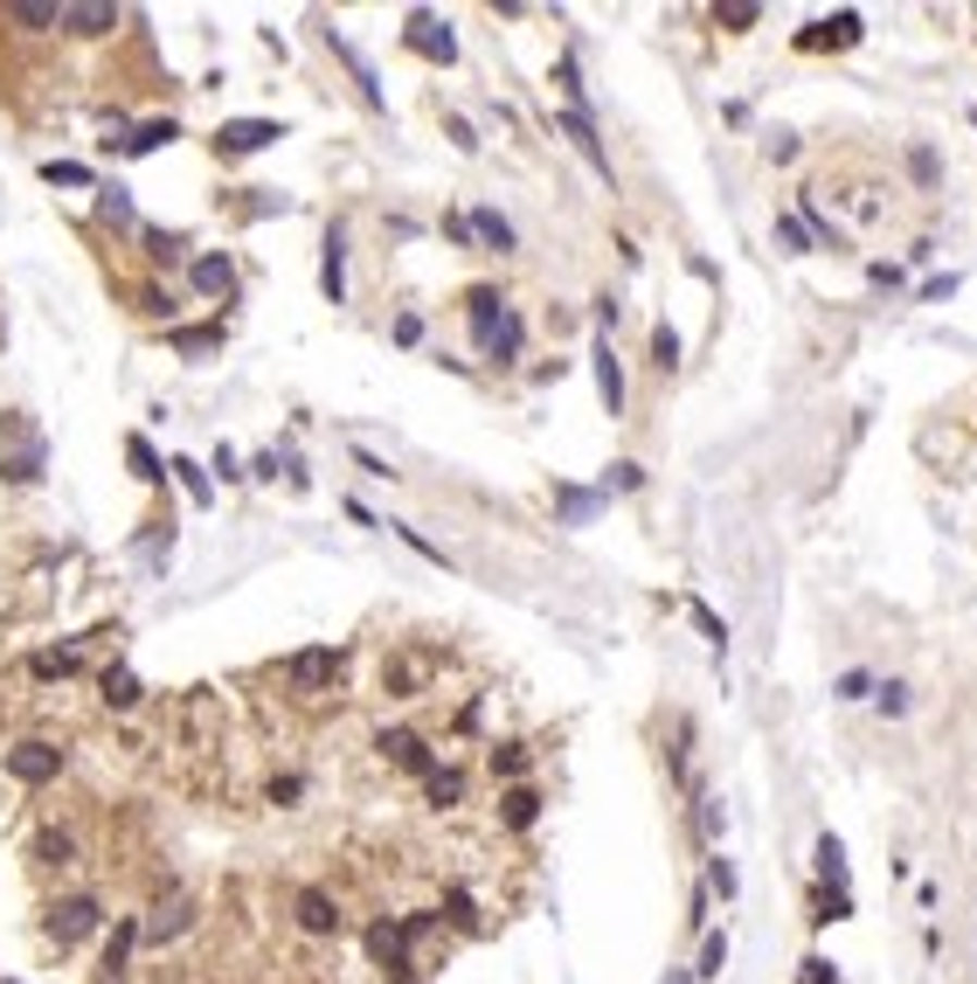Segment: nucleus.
<instances>
[{"mask_svg":"<svg viewBox=\"0 0 977 984\" xmlns=\"http://www.w3.org/2000/svg\"><path fill=\"white\" fill-rule=\"evenodd\" d=\"M465 306H472V333H479L485 347L499 354V361H514V354H520V319L506 312L493 292H472V298H465Z\"/></svg>","mask_w":977,"mask_h":984,"instance_id":"obj_1","label":"nucleus"},{"mask_svg":"<svg viewBox=\"0 0 977 984\" xmlns=\"http://www.w3.org/2000/svg\"><path fill=\"white\" fill-rule=\"evenodd\" d=\"M333 679H341V652H333V645H306V652L285 666V687H292L298 700H319Z\"/></svg>","mask_w":977,"mask_h":984,"instance_id":"obj_2","label":"nucleus"},{"mask_svg":"<svg viewBox=\"0 0 977 984\" xmlns=\"http://www.w3.org/2000/svg\"><path fill=\"white\" fill-rule=\"evenodd\" d=\"M98 915H104V908L90 901V895H63V901L49 908V943H55V950H70V943H84L90 930H98Z\"/></svg>","mask_w":977,"mask_h":984,"instance_id":"obj_3","label":"nucleus"},{"mask_svg":"<svg viewBox=\"0 0 977 984\" xmlns=\"http://www.w3.org/2000/svg\"><path fill=\"white\" fill-rule=\"evenodd\" d=\"M0 763H8V777L14 784H55V770H63V749H55V742H14L8 755H0Z\"/></svg>","mask_w":977,"mask_h":984,"instance_id":"obj_4","label":"nucleus"},{"mask_svg":"<svg viewBox=\"0 0 977 984\" xmlns=\"http://www.w3.org/2000/svg\"><path fill=\"white\" fill-rule=\"evenodd\" d=\"M277 139H285V125H277V119H230L215 132V153L243 160V153H264V146H277Z\"/></svg>","mask_w":977,"mask_h":984,"instance_id":"obj_5","label":"nucleus"},{"mask_svg":"<svg viewBox=\"0 0 977 984\" xmlns=\"http://www.w3.org/2000/svg\"><path fill=\"white\" fill-rule=\"evenodd\" d=\"M14 451H0V479H14V485H35L42 479V438H35V430L22 423V416H14Z\"/></svg>","mask_w":977,"mask_h":984,"instance_id":"obj_6","label":"nucleus"},{"mask_svg":"<svg viewBox=\"0 0 977 984\" xmlns=\"http://www.w3.org/2000/svg\"><path fill=\"white\" fill-rule=\"evenodd\" d=\"M403 42L409 49H417V56H430V63H458V35H450L444 22H437V14H409V28H403Z\"/></svg>","mask_w":977,"mask_h":984,"instance_id":"obj_7","label":"nucleus"},{"mask_svg":"<svg viewBox=\"0 0 977 984\" xmlns=\"http://www.w3.org/2000/svg\"><path fill=\"white\" fill-rule=\"evenodd\" d=\"M298 930H312V936H333L341 930V901L326 895V887H298Z\"/></svg>","mask_w":977,"mask_h":984,"instance_id":"obj_8","label":"nucleus"},{"mask_svg":"<svg viewBox=\"0 0 977 984\" xmlns=\"http://www.w3.org/2000/svg\"><path fill=\"white\" fill-rule=\"evenodd\" d=\"M319 292H326L333 306L347 298V230H341V222L326 230V263H319Z\"/></svg>","mask_w":977,"mask_h":984,"instance_id":"obj_9","label":"nucleus"},{"mask_svg":"<svg viewBox=\"0 0 977 984\" xmlns=\"http://www.w3.org/2000/svg\"><path fill=\"white\" fill-rule=\"evenodd\" d=\"M374 749H382V755H388V763H396V770H417V777H430V749H423V735H409V728H388V735H382V742H374Z\"/></svg>","mask_w":977,"mask_h":984,"instance_id":"obj_10","label":"nucleus"},{"mask_svg":"<svg viewBox=\"0 0 977 984\" xmlns=\"http://www.w3.org/2000/svg\"><path fill=\"white\" fill-rule=\"evenodd\" d=\"M63 28L70 35H111L119 28V8L111 0H77V8H63Z\"/></svg>","mask_w":977,"mask_h":984,"instance_id":"obj_11","label":"nucleus"},{"mask_svg":"<svg viewBox=\"0 0 977 984\" xmlns=\"http://www.w3.org/2000/svg\"><path fill=\"white\" fill-rule=\"evenodd\" d=\"M825 42H832V49H853V42H859V14L845 8V14H832V22H812V28H804V49H825Z\"/></svg>","mask_w":977,"mask_h":984,"instance_id":"obj_12","label":"nucleus"},{"mask_svg":"<svg viewBox=\"0 0 977 984\" xmlns=\"http://www.w3.org/2000/svg\"><path fill=\"white\" fill-rule=\"evenodd\" d=\"M187 922H195V901H187V895H174V901H160V915L146 922L139 936H146V943H174V936L187 930Z\"/></svg>","mask_w":977,"mask_h":984,"instance_id":"obj_13","label":"nucleus"},{"mask_svg":"<svg viewBox=\"0 0 977 984\" xmlns=\"http://www.w3.org/2000/svg\"><path fill=\"white\" fill-rule=\"evenodd\" d=\"M596 395H604V409H610V416L624 409V368H617L610 340H596Z\"/></svg>","mask_w":977,"mask_h":984,"instance_id":"obj_14","label":"nucleus"},{"mask_svg":"<svg viewBox=\"0 0 977 984\" xmlns=\"http://www.w3.org/2000/svg\"><path fill=\"white\" fill-rule=\"evenodd\" d=\"M195 292L201 298H230L236 292V263L230 257H195Z\"/></svg>","mask_w":977,"mask_h":984,"instance_id":"obj_15","label":"nucleus"},{"mask_svg":"<svg viewBox=\"0 0 977 984\" xmlns=\"http://www.w3.org/2000/svg\"><path fill=\"white\" fill-rule=\"evenodd\" d=\"M561 132H569V139L582 146V160L596 167V174H610V153H604V139H596V125H590V111H569V119H561Z\"/></svg>","mask_w":977,"mask_h":984,"instance_id":"obj_16","label":"nucleus"},{"mask_svg":"<svg viewBox=\"0 0 977 984\" xmlns=\"http://www.w3.org/2000/svg\"><path fill=\"white\" fill-rule=\"evenodd\" d=\"M326 42H333V56H341V63L354 70V84H361V98H368V104H382V84H374V70H368V56H361V49H354V42H347V35H333V28H326Z\"/></svg>","mask_w":977,"mask_h":984,"instance_id":"obj_17","label":"nucleus"},{"mask_svg":"<svg viewBox=\"0 0 977 984\" xmlns=\"http://www.w3.org/2000/svg\"><path fill=\"white\" fill-rule=\"evenodd\" d=\"M166 340H174V354H187V361H195V354H215L222 347V319L215 327H174Z\"/></svg>","mask_w":977,"mask_h":984,"instance_id":"obj_18","label":"nucleus"},{"mask_svg":"<svg viewBox=\"0 0 977 984\" xmlns=\"http://www.w3.org/2000/svg\"><path fill=\"white\" fill-rule=\"evenodd\" d=\"M98 687H104V708H139V679L133 673H125V666H104V679H98Z\"/></svg>","mask_w":977,"mask_h":984,"instance_id":"obj_19","label":"nucleus"},{"mask_svg":"<svg viewBox=\"0 0 977 984\" xmlns=\"http://www.w3.org/2000/svg\"><path fill=\"white\" fill-rule=\"evenodd\" d=\"M70 860H77V846H70V832H42V839H35V866H55V874H63Z\"/></svg>","mask_w":977,"mask_h":984,"instance_id":"obj_20","label":"nucleus"},{"mask_svg":"<svg viewBox=\"0 0 977 984\" xmlns=\"http://www.w3.org/2000/svg\"><path fill=\"white\" fill-rule=\"evenodd\" d=\"M472 230L493 243V250H514V222L506 216H493V208H472Z\"/></svg>","mask_w":977,"mask_h":984,"instance_id":"obj_21","label":"nucleus"},{"mask_svg":"<svg viewBox=\"0 0 977 984\" xmlns=\"http://www.w3.org/2000/svg\"><path fill=\"white\" fill-rule=\"evenodd\" d=\"M166 139H181V125L174 119H153V125H139L133 139H125V153H153V146H166Z\"/></svg>","mask_w":977,"mask_h":984,"instance_id":"obj_22","label":"nucleus"},{"mask_svg":"<svg viewBox=\"0 0 977 984\" xmlns=\"http://www.w3.org/2000/svg\"><path fill=\"white\" fill-rule=\"evenodd\" d=\"M125 458H133V471H139L146 485H160V479H166V465L153 458V444H146V438H125Z\"/></svg>","mask_w":977,"mask_h":984,"instance_id":"obj_23","label":"nucleus"},{"mask_svg":"<svg viewBox=\"0 0 977 984\" xmlns=\"http://www.w3.org/2000/svg\"><path fill=\"white\" fill-rule=\"evenodd\" d=\"M818 874H825V881H832L839 895H845V846L832 839V832H825V839H818Z\"/></svg>","mask_w":977,"mask_h":984,"instance_id":"obj_24","label":"nucleus"},{"mask_svg":"<svg viewBox=\"0 0 977 984\" xmlns=\"http://www.w3.org/2000/svg\"><path fill=\"white\" fill-rule=\"evenodd\" d=\"M166 471H181V485H187V500H195V506H209V500H215V492H209V471H201V465H187V458H174V465H166Z\"/></svg>","mask_w":977,"mask_h":984,"instance_id":"obj_25","label":"nucleus"},{"mask_svg":"<svg viewBox=\"0 0 977 984\" xmlns=\"http://www.w3.org/2000/svg\"><path fill=\"white\" fill-rule=\"evenodd\" d=\"M534 811H541V798H534L528 784H520V790H506V825H534Z\"/></svg>","mask_w":977,"mask_h":984,"instance_id":"obj_26","label":"nucleus"},{"mask_svg":"<svg viewBox=\"0 0 977 984\" xmlns=\"http://www.w3.org/2000/svg\"><path fill=\"white\" fill-rule=\"evenodd\" d=\"M146 250H153V263H181L187 236H166V230H146Z\"/></svg>","mask_w":977,"mask_h":984,"instance_id":"obj_27","label":"nucleus"},{"mask_svg":"<svg viewBox=\"0 0 977 984\" xmlns=\"http://www.w3.org/2000/svg\"><path fill=\"white\" fill-rule=\"evenodd\" d=\"M652 361H659V374H666V368H680V333H672V327L652 333Z\"/></svg>","mask_w":977,"mask_h":984,"instance_id":"obj_28","label":"nucleus"},{"mask_svg":"<svg viewBox=\"0 0 977 984\" xmlns=\"http://www.w3.org/2000/svg\"><path fill=\"white\" fill-rule=\"evenodd\" d=\"M35 673H42V679H70V673H77V652H42V659H35Z\"/></svg>","mask_w":977,"mask_h":984,"instance_id":"obj_29","label":"nucleus"},{"mask_svg":"<svg viewBox=\"0 0 977 984\" xmlns=\"http://www.w3.org/2000/svg\"><path fill=\"white\" fill-rule=\"evenodd\" d=\"M42 181H63V187H90V167H77V160H49V167H42Z\"/></svg>","mask_w":977,"mask_h":984,"instance_id":"obj_30","label":"nucleus"},{"mask_svg":"<svg viewBox=\"0 0 977 984\" xmlns=\"http://www.w3.org/2000/svg\"><path fill=\"white\" fill-rule=\"evenodd\" d=\"M520 770H528V749H520V742L493 749V777H520Z\"/></svg>","mask_w":977,"mask_h":984,"instance_id":"obj_31","label":"nucleus"},{"mask_svg":"<svg viewBox=\"0 0 977 984\" xmlns=\"http://www.w3.org/2000/svg\"><path fill=\"white\" fill-rule=\"evenodd\" d=\"M721 963H728V936H707V950H701V971H693V977H721Z\"/></svg>","mask_w":977,"mask_h":984,"instance_id":"obj_32","label":"nucleus"},{"mask_svg":"<svg viewBox=\"0 0 977 984\" xmlns=\"http://www.w3.org/2000/svg\"><path fill=\"white\" fill-rule=\"evenodd\" d=\"M458 777H450V770H430V804H458Z\"/></svg>","mask_w":977,"mask_h":984,"instance_id":"obj_33","label":"nucleus"},{"mask_svg":"<svg viewBox=\"0 0 977 984\" xmlns=\"http://www.w3.org/2000/svg\"><path fill=\"white\" fill-rule=\"evenodd\" d=\"M908 174L923 187H936V153H929V146H915V153H908Z\"/></svg>","mask_w":977,"mask_h":984,"instance_id":"obj_34","label":"nucleus"},{"mask_svg":"<svg viewBox=\"0 0 977 984\" xmlns=\"http://www.w3.org/2000/svg\"><path fill=\"white\" fill-rule=\"evenodd\" d=\"M98 208H104V222H133V201H125L119 187H104V201H98Z\"/></svg>","mask_w":977,"mask_h":984,"instance_id":"obj_35","label":"nucleus"},{"mask_svg":"<svg viewBox=\"0 0 977 984\" xmlns=\"http://www.w3.org/2000/svg\"><path fill=\"white\" fill-rule=\"evenodd\" d=\"M693 624H701V631L714 638V645H721V638H728V624H721V617H714V611H707V603H693Z\"/></svg>","mask_w":977,"mask_h":984,"instance_id":"obj_36","label":"nucleus"},{"mask_svg":"<svg viewBox=\"0 0 977 984\" xmlns=\"http://www.w3.org/2000/svg\"><path fill=\"white\" fill-rule=\"evenodd\" d=\"M880 708H888V714H908V687H901V679H888V687H880Z\"/></svg>","mask_w":977,"mask_h":984,"instance_id":"obj_37","label":"nucleus"},{"mask_svg":"<svg viewBox=\"0 0 977 984\" xmlns=\"http://www.w3.org/2000/svg\"><path fill=\"white\" fill-rule=\"evenodd\" d=\"M777 236H783V243H791V257H804V250H812V236H804V230H797V222H791V216H783V222H777Z\"/></svg>","mask_w":977,"mask_h":984,"instance_id":"obj_38","label":"nucleus"},{"mask_svg":"<svg viewBox=\"0 0 977 984\" xmlns=\"http://www.w3.org/2000/svg\"><path fill=\"white\" fill-rule=\"evenodd\" d=\"M867 687H874L867 673H845V679H839V700H867Z\"/></svg>","mask_w":977,"mask_h":984,"instance_id":"obj_39","label":"nucleus"},{"mask_svg":"<svg viewBox=\"0 0 977 984\" xmlns=\"http://www.w3.org/2000/svg\"><path fill=\"white\" fill-rule=\"evenodd\" d=\"M825 977H832V963H818V957L804 963V984H825Z\"/></svg>","mask_w":977,"mask_h":984,"instance_id":"obj_40","label":"nucleus"},{"mask_svg":"<svg viewBox=\"0 0 977 984\" xmlns=\"http://www.w3.org/2000/svg\"><path fill=\"white\" fill-rule=\"evenodd\" d=\"M0 984H14V977H0Z\"/></svg>","mask_w":977,"mask_h":984,"instance_id":"obj_41","label":"nucleus"}]
</instances>
